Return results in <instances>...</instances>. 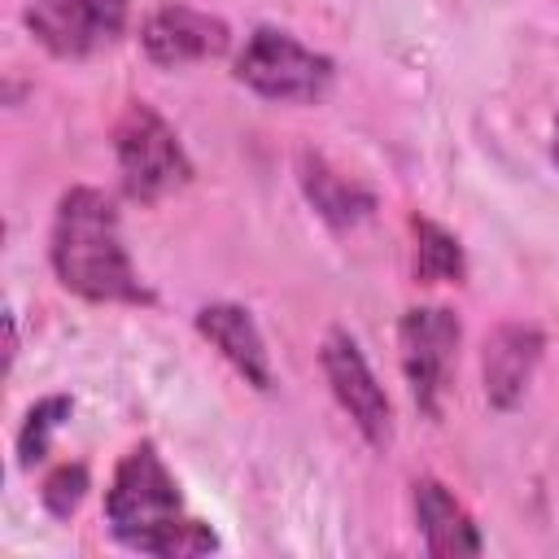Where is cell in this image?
Listing matches in <instances>:
<instances>
[{"mask_svg":"<svg viewBox=\"0 0 559 559\" xmlns=\"http://www.w3.org/2000/svg\"><path fill=\"white\" fill-rule=\"evenodd\" d=\"M319 362H323V376H328V389H332L336 406L354 419V428L362 432L367 445L384 450L393 441V402H389L384 384L376 380L358 341L345 328H332L319 345Z\"/></svg>","mask_w":559,"mask_h":559,"instance_id":"52a82bcc","label":"cell"},{"mask_svg":"<svg viewBox=\"0 0 559 559\" xmlns=\"http://www.w3.org/2000/svg\"><path fill=\"white\" fill-rule=\"evenodd\" d=\"M70 411H74V402H70L66 393H48V397H39V402L26 411V419H22V428H17V467L31 472L35 463L48 459L52 432L70 419Z\"/></svg>","mask_w":559,"mask_h":559,"instance_id":"5bb4252c","label":"cell"},{"mask_svg":"<svg viewBox=\"0 0 559 559\" xmlns=\"http://www.w3.org/2000/svg\"><path fill=\"white\" fill-rule=\"evenodd\" d=\"M114 157H118L122 192L140 205H157L162 197L179 192L192 179V157L183 140L148 100L122 105L114 122Z\"/></svg>","mask_w":559,"mask_h":559,"instance_id":"3957f363","label":"cell"},{"mask_svg":"<svg viewBox=\"0 0 559 559\" xmlns=\"http://www.w3.org/2000/svg\"><path fill=\"white\" fill-rule=\"evenodd\" d=\"M297 183H301L306 201L314 205V214H319L328 227H336V231L358 227V223H367V218L376 214V192H371L367 183L349 179L345 170H336L323 153H310V148H306V153L297 157Z\"/></svg>","mask_w":559,"mask_h":559,"instance_id":"7c38bea8","label":"cell"},{"mask_svg":"<svg viewBox=\"0 0 559 559\" xmlns=\"http://www.w3.org/2000/svg\"><path fill=\"white\" fill-rule=\"evenodd\" d=\"M127 13L131 0H26L22 22L44 52L61 61H83L122 39Z\"/></svg>","mask_w":559,"mask_h":559,"instance_id":"8992f818","label":"cell"},{"mask_svg":"<svg viewBox=\"0 0 559 559\" xmlns=\"http://www.w3.org/2000/svg\"><path fill=\"white\" fill-rule=\"evenodd\" d=\"M411 231H415V258H411L415 284H463L467 258L459 236L432 218H411Z\"/></svg>","mask_w":559,"mask_h":559,"instance_id":"4fadbf2b","label":"cell"},{"mask_svg":"<svg viewBox=\"0 0 559 559\" xmlns=\"http://www.w3.org/2000/svg\"><path fill=\"white\" fill-rule=\"evenodd\" d=\"M411 507H415V528L424 537V550L437 559H463L480 555V528L467 515V507L432 476H419L411 485Z\"/></svg>","mask_w":559,"mask_h":559,"instance_id":"8fae6325","label":"cell"},{"mask_svg":"<svg viewBox=\"0 0 559 559\" xmlns=\"http://www.w3.org/2000/svg\"><path fill=\"white\" fill-rule=\"evenodd\" d=\"M48 258H52V275L61 280V288L83 301H96V306H105V301L148 306L153 301V293L144 288V280L131 266V253L122 245L114 197H105L92 183L61 192L57 214H52Z\"/></svg>","mask_w":559,"mask_h":559,"instance_id":"6da1fadb","label":"cell"},{"mask_svg":"<svg viewBox=\"0 0 559 559\" xmlns=\"http://www.w3.org/2000/svg\"><path fill=\"white\" fill-rule=\"evenodd\" d=\"M236 83H245L262 100H284V105H314L328 96L336 66L328 52L306 48L297 35L280 26H258L245 48L236 52Z\"/></svg>","mask_w":559,"mask_h":559,"instance_id":"277c9868","label":"cell"},{"mask_svg":"<svg viewBox=\"0 0 559 559\" xmlns=\"http://www.w3.org/2000/svg\"><path fill=\"white\" fill-rule=\"evenodd\" d=\"M459 341H463V323L454 310L445 306H411L397 319V358H402V376L411 384L415 406L437 419L441 415V397L450 389V371L459 358Z\"/></svg>","mask_w":559,"mask_h":559,"instance_id":"5b68a950","label":"cell"},{"mask_svg":"<svg viewBox=\"0 0 559 559\" xmlns=\"http://www.w3.org/2000/svg\"><path fill=\"white\" fill-rule=\"evenodd\" d=\"M87 498V467L83 463H61L44 476V489H39V502L52 520H70Z\"/></svg>","mask_w":559,"mask_h":559,"instance_id":"9a60e30c","label":"cell"},{"mask_svg":"<svg viewBox=\"0 0 559 559\" xmlns=\"http://www.w3.org/2000/svg\"><path fill=\"white\" fill-rule=\"evenodd\" d=\"M105 520H109V533L140 555L188 559V555L218 550L214 528L197 515H183L179 485L153 441L131 445L114 467V480L105 489Z\"/></svg>","mask_w":559,"mask_h":559,"instance_id":"7a4b0ae2","label":"cell"},{"mask_svg":"<svg viewBox=\"0 0 559 559\" xmlns=\"http://www.w3.org/2000/svg\"><path fill=\"white\" fill-rule=\"evenodd\" d=\"M140 48L153 66L179 70V66L223 57L231 48V26L192 4H162L140 22Z\"/></svg>","mask_w":559,"mask_h":559,"instance_id":"ba28073f","label":"cell"},{"mask_svg":"<svg viewBox=\"0 0 559 559\" xmlns=\"http://www.w3.org/2000/svg\"><path fill=\"white\" fill-rule=\"evenodd\" d=\"M550 153H555V162H559V118H555V140H550Z\"/></svg>","mask_w":559,"mask_h":559,"instance_id":"2e32d148","label":"cell"},{"mask_svg":"<svg viewBox=\"0 0 559 559\" xmlns=\"http://www.w3.org/2000/svg\"><path fill=\"white\" fill-rule=\"evenodd\" d=\"M542 354H546L542 328L520 323V319H507V323H498V328L485 336L480 376H485V397H489L493 411H511V406L524 397V389H528L533 376H537Z\"/></svg>","mask_w":559,"mask_h":559,"instance_id":"9c48e42d","label":"cell"},{"mask_svg":"<svg viewBox=\"0 0 559 559\" xmlns=\"http://www.w3.org/2000/svg\"><path fill=\"white\" fill-rule=\"evenodd\" d=\"M197 332L236 367V376H245V384H253L258 393H266L275 384V371H271V354H266V341L253 323V314L236 301H210L197 310Z\"/></svg>","mask_w":559,"mask_h":559,"instance_id":"30bf717a","label":"cell"}]
</instances>
